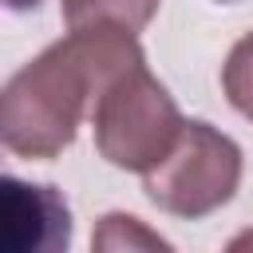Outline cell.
I'll return each mask as SVG.
<instances>
[{
    "instance_id": "1",
    "label": "cell",
    "mask_w": 253,
    "mask_h": 253,
    "mask_svg": "<svg viewBox=\"0 0 253 253\" xmlns=\"http://www.w3.org/2000/svg\"><path fill=\"white\" fill-rule=\"evenodd\" d=\"M146 59L134 32L119 24L71 28L28 59L0 95V138L12 154L47 162L75 142L99 91L130 63Z\"/></svg>"
},
{
    "instance_id": "2",
    "label": "cell",
    "mask_w": 253,
    "mask_h": 253,
    "mask_svg": "<svg viewBox=\"0 0 253 253\" xmlns=\"http://www.w3.org/2000/svg\"><path fill=\"white\" fill-rule=\"evenodd\" d=\"M182 126H186V119H182L178 103L150 75L146 59L123 67L99 91L95 111H91L95 150L111 166L134 170V174H146L150 166H158L170 154V146L178 142Z\"/></svg>"
},
{
    "instance_id": "3",
    "label": "cell",
    "mask_w": 253,
    "mask_h": 253,
    "mask_svg": "<svg viewBox=\"0 0 253 253\" xmlns=\"http://www.w3.org/2000/svg\"><path fill=\"white\" fill-rule=\"evenodd\" d=\"M241 186V146L210 123L190 119L170 154L142 174L146 198L174 217H210Z\"/></svg>"
},
{
    "instance_id": "4",
    "label": "cell",
    "mask_w": 253,
    "mask_h": 253,
    "mask_svg": "<svg viewBox=\"0 0 253 253\" xmlns=\"http://www.w3.org/2000/svg\"><path fill=\"white\" fill-rule=\"evenodd\" d=\"M71 241V210L55 186L0 182V245L8 253H55Z\"/></svg>"
},
{
    "instance_id": "5",
    "label": "cell",
    "mask_w": 253,
    "mask_h": 253,
    "mask_svg": "<svg viewBox=\"0 0 253 253\" xmlns=\"http://www.w3.org/2000/svg\"><path fill=\"white\" fill-rule=\"evenodd\" d=\"M63 24L67 28H87V24H119L130 32H142L154 12L158 0H59Z\"/></svg>"
},
{
    "instance_id": "6",
    "label": "cell",
    "mask_w": 253,
    "mask_h": 253,
    "mask_svg": "<svg viewBox=\"0 0 253 253\" xmlns=\"http://www.w3.org/2000/svg\"><path fill=\"white\" fill-rule=\"evenodd\" d=\"M221 87H225L229 107L253 123V32L229 47L225 67H221Z\"/></svg>"
},
{
    "instance_id": "7",
    "label": "cell",
    "mask_w": 253,
    "mask_h": 253,
    "mask_svg": "<svg viewBox=\"0 0 253 253\" xmlns=\"http://www.w3.org/2000/svg\"><path fill=\"white\" fill-rule=\"evenodd\" d=\"M91 245H95V249H134V245H138V249H170L166 237L150 233V229H146L138 217H130V213H107V217L99 221Z\"/></svg>"
},
{
    "instance_id": "8",
    "label": "cell",
    "mask_w": 253,
    "mask_h": 253,
    "mask_svg": "<svg viewBox=\"0 0 253 253\" xmlns=\"http://www.w3.org/2000/svg\"><path fill=\"white\" fill-rule=\"evenodd\" d=\"M4 4H8V8H16V12H28V8H36L40 0H4Z\"/></svg>"
},
{
    "instance_id": "9",
    "label": "cell",
    "mask_w": 253,
    "mask_h": 253,
    "mask_svg": "<svg viewBox=\"0 0 253 253\" xmlns=\"http://www.w3.org/2000/svg\"><path fill=\"white\" fill-rule=\"evenodd\" d=\"M217 4H233V0H217Z\"/></svg>"
}]
</instances>
